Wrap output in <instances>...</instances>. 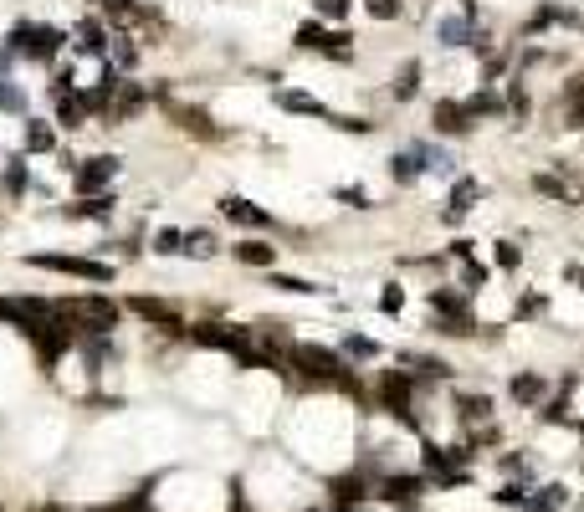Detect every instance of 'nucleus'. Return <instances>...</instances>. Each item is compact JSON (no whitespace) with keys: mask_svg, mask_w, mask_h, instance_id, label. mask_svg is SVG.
<instances>
[{"mask_svg":"<svg viewBox=\"0 0 584 512\" xmlns=\"http://www.w3.org/2000/svg\"><path fill=\"white\" fill-rule=\"evenodd\" d=\"M564 282H574V287H584V266H580V262H569V266H564Z\"/></svg>","mask_w":584,"mask_h":512,"instance_id":"nucleus-49","label":"nucleus"},{"mask_svg":"<svg viewBox=\"0 0 584 512\" xmlns=\"http://www.w3.org/2000/svg\"><path fill=\"white\" fill-rule=\"evenodd\" d=\"M390 180H395L400 190H410V184H420V180H426V164H420V154L410 149V143L390 154Z\"/></svg>","mask_w":584,"mask_h":512,"instance_id":"nucleus-26","label":"nucleus"},{"mask_svg":"<svg viewBox=\"0 0 584 512\" xmlns=\"http://www.w3.org/2000/svg\"><path fill=\"white\" fill-rule=\"evenodd\" d=\"M379 313H390V318L405 313V287L400 282H385V292H379Z\"/></svg>","mask_w":584,"mask_h":512,"instance_id":"nucleus-46","label":"nucleus"},{"mask_svg":"<svg viewBox=\"0 0 584 512\" xmlns=\"http://www.w3.org/2000/svg\"><path fill=\"white\" fill-rule=\"evenodd\" d=\"M528 184L539 190L543 200H559V205H574V200H580V195H574V190H569V184L559 180V175H548V169H539V175H533Z\"/></svg>","mask_w":584,"mask_h":512,"instance_id":"nucleus-35","label":"nucleus"},{"mask_svg":"<svg viewBox=\"0 0 584 512\" xmlns=\"http://www.w3.org/2000/svg\"><path fill=\"white\" fill-rule=\"evenodd\" d=\"M139 57H144V46H139V37H134V31H113V46H108V61H113L118 72H134V67H139Z\"/></svg>","mask_w":584,"mask_h":512,"instance_id":"nucleus-28","label":"nucleus"},{"mask_svg":"<svg viewBox=\"0 0 584 512\" xmlns=\"http://www.w3.org/2000/svg\"><path fill=\"white\" fill-rule=\"evenodd\" d=\"M0 159H5V154H0Z\"/></svg>","mask_w":584,"mask_h":512,"instance_id":"nucleus-53","label":"nucleus"},{"mask_svg":"<svg viewBox=\"0 0 584 512\" xmlns=\"http://www.w3.org/2000/svg\"><path fill=\"white\" fill-rule=\"evenodd\" d=\"M128 313H139L144 323H154L159 333H169V338H185V333H190L185 313H180V307H169L165 297H128Z\"/></svg>","mask_w":584,"mask_h":512,"instance_id":"nucleus-8","label":"nucleus"},{"mask_svg":"<svg viewBox=\"0 0 584 512\" xmlns=\"http://www.w3.org/2000/svg\"><path fill=\"white\" fill-rule=\"evenodd\" d=\"M328 128L354 134V139H369V134H375V118H359V113H328Z\"/></svg>","mask_w":584,"mask_h":512,"instance_id":"nucleus-40","label":"nucleus"},{"mask_svg":"<svg viewBox=\"0 0 584 512\" xmlns=\"http://www.w3.org/2000/svg\"><path fill=\"white\" fill-rule=\"evenodd\" d=\"M308 512H318V508H308Z\"/></svg>","mask_w":584,"mask_h":512,"instance_id":"nucleus-52","label":"nucleus"},{"mask_svg":"<svg viewBox=\"0 0 584 512\" xmlns=\"http://www.w3.org/2000/svg\"><path fill=\"white\" fill-rule=\"evenodd\" d=\"M426 303H431V313H436L431 328L446 333V338H466V333L477 328V318H472V297L457 292V287H431V297H426Z\"/></svg>","mask_w":584,"mask_h":512,"instance_id":"nucleus-4","label":"nucleus"},{"mask_svg":"<svg viewBox=\"0 0 584 512\" xmlns=\"http://www.w3.org/2000/svg\"><path fill=\"white\" fill-rule=\"evenodd\" d=\"M492 282V272H487V262H477V256H466V262H461V292H466V297H477L482 287Z\"/></svg>","mask_w":584,"mask_h":512,"instance_id":"nucleus-39","label":"nucleus"},{"mask_svg":"<svg viewBox=\"0 0 584 512\" xmlns=\"http://www.w3.org/2000/svg\"><path fill=\"white\" fill-rule=\"evenodd\" d=\"M277 108H282V113H297V118H323V123H328V113H334L323 98L303 93V87H277Z\"/></svg>","mask_w":584,"mask_h":512,"instance_id":"nucleus-15","label":"nucleus"},{"mask_svg":"<svg viewBox=\"0 0 584 512\" xmlns=\"http://www.w3.org/2000/svg\"><path fill=\"white\" fill-rule=\"evenodd\" d=\"M543 307H548V297H543V292H523L518 307H513V318H543Z\"/></svg>","mask_w":584,"mask_h":512,"instance_id":"nucleus-48","label":"nucleus"},{"mask_svg":"<svg viewBox=\"0 0 584 512\" xmlns=\"http://www.w3.org/2000/svg\"><path fill=\"white\" fill-rule=\"evenodd\" d=\"M118 169H124L118 154H87V159H77V169H72V190H77V195H103L108 184L118 180Z\"/></svg>","mask_w":584,"mask_h":512,"instance_id":"nucleus-6","label":"nucleus"},{"mask_svg":"<svg viewBox=\"0 0 584 512\" xmlns=\"http://www.w3.org/2000/svg\"><path fill=\"white\" fill-rule=\"evenodd\" d=\"M420 492H426V476H410V471H405V476H385V482H379V492L375 497H385V502H395V508H410V502H416Z\"/></svg>","mask_w":584,"mask_h":512,"instance_id":"nucleus-22","label":"nucleus"},{"mask_svg":"<svg viewBox=\"0 0 584 512\" xmlns=\"http://www.w3.org/2000/svg\"><path fill=\"white\" fill-rule=\"evenodd\" d=\"M482 200V184L472 180V175H457V180H451V210H461V215H466V210H472V205Z\"/></svg>","mask_w":584,"mask_h":512,"instance_id":"nucleus-37","label":"nucleus"},{"mask_svg":"<svg viewBox=\"0 0 584 512\" xmlns=\"http://www.w3.org/2000/svg\"><path fill=\"white\" fill-rule=\"evenodd\" d=\"M364 11H369V20H400L405 0H364Z\"/></svg>","mask_w":584,"mask_h":512,"instance_id":"nucleus-47","label":"nucleus"},{"mask_svg":"<svg viewBox=\"0 0 584 512\" xmlns=\"http://www.w3.org/2000/svg\"><path fill=\"white\" fill-rule=\"evenodd\" d=\"M215 210H221L231 225H241V231H277V215H272V210H262L256 200H247V195H221V200H215Z\"/></svg>","mask_w":584,"mask_h":512,"instance_id":"nucleus-9","label":"nucleus"},{"mask_svg":"<svg viewBox=\"0 0 584 512\" xmlns=\"http://www.w3.org/2000/svg\"><path fill=\"white\" fill-rule=\"evenodd\" d=\"M502 102H507V118H528L533 113V93H528V77H507V93H502Z\"/></svg>","mask_w":584,"mask_h":512,"instance_id":"nucleus-32","label":"nucleus"},{"mask_svg":"<svg viewBox=\"0 0 584 512\" xmlns=\"http://www.w3.org/2000/svg\"><path fill=\"white\" fill-rule=\"evenodd\" d=\"M108 46H113V26H108L98 11H87L77 26H72V52L87 61H108Z\"/></svg>","mask_w":584,"mask_h":512,"instance_id":"nucleus-7","label":"nucleus"},{"mask_svg":"<svg viewBox=\"0 0 584 512\" xmlns=\"http://www.w3.org/2000/svg\"><path fill=\"white\" fill-rule=\"evenodd\" d=\"M185 256H190V262H215V256H221V236L206 231V225L185 231Z\"/></svg>","mask_w":584,"mask_h":512,"instance_id":"nucleus-30","label":"nucleus"},{"mask_svg":"<svg viewBox=\"0 0 584 512\" xmlns=\"http://www.w3.org/2000/svg\"><path fill=\"white\" fill-rule=\"evenodd\" d=\"M466 113H472V118H507V102L498 98V87H492V82H482L477 93H472V98H466Z\"/></svg>","mask_w":584,"mask_h":512,"instance_id":"nucleus-27","label":"nucleus"},{"mask_svg":"<svg viewBox=\"0 0 584 512\" xmlns=\"http://www.w3.org/2000/svg\"><path fill=\"white\" fill-rule=\"evenodd\" d=\"M31 154H5V159H0V195H5V200H16L21 205L26 200V190H31Z\"/></svg>","mask_w":584,"mask_h":512,"instance_id":"nucleus-11","label":"nucleus"},{"mask_svg":"<svg viewBox=\"0 0 584 512\" xmlns=\"http://www.w3.org/2000/svg\"><path fill=\"white\" fill-rule=\"evenodd\" d=\"M149 98H154L149 87H139V82H128V77H124L118 98H113V113H108V128H118V123H128L134 113H144V108H149Z\"/></svg>","mask_w":584,"mask_h":512,"instance_id":"nucleus-17","label":"nucleus"},{"mask_svg":"<svg viewBox=\"0 0 584 512\" xmlns=\"http://www.w3.org/2000/svg\"><path fill=\"white\" fill-rule=\"evenodd\" d=\"M288 369L303 374V385H328V389H349L359 394V379L349 359L338 348H323V344H288Z\"/></svg>","mask_w":584,"mask_h":512,"instance_id":"nucleus-2","label":"nucleus"},{"mask_svg":"<svg viewBox=\"0 0 584 512\" xmlns=\"http://www.w3.org/2000/svg\"><path fill=\"white\" fill-rule=\"evenodd\" d=\"M457 410H461V420H492V400L487 394H457Z\"/></svg>","mask_w":584,"mask_h":512,"instance_id":"nucleus-42","label":"nucleus"},{"mask_svg":"<svg viewBox=\"0 0 584 512\" xmlns=\"http://www.w3.org/2000/svg\"><path fill=\"white\" fill-rule=\"evenodd\" d=\"M231 256L241 266H251V272H272V266H277V246H272L267 236H247V241L231 246Z\"/></svg>","mask_w":584,"mask_h":512,"instance_id":"nucleus-19","label":"nucleus"},{"mask_svg":"<svg viewBox=\"0 0 584 512\" xmlns=\"http://www.w3.org/2000/svg\"><path fill=\"white\" fill-rule=\"evenodd\" d=\"M528 497H533V482H528V476H523V482L513 476V482H507V487L498 492V502H502V508H523Z\"/></svg>","mask_w":584,"mask_h":512,"instance_id":"nucleus-43","label":"nucleus"},{"mask_svg":"<svg viewBox=\"0 0 584 512\" xmlns=\"http://www.w3.org/2000/svg\"><path fill=\"white\" fill-rule=\"evenodd\" d=\"M338 354H344V359H364V364H369V359H379L385 348H379L369 333H354V328H349V333L338 338Z\"/></svg>","mask_w":584,"mask_h":512,"instance_id":"nucleus-33","label":"nucleus"},{"mask_svg":"<svg viewBox=\"0 0 584 512\" xmlns=\"http://www.w3.org/2000/svg\"><path fill=\"white\" fill-rule=\"evenodd\" d=\"M313 16L328 20V26H344V20L354 16V0H313Z\"/></svg>","mask_w":584,"mask_h":512,"instance_id":"nucleus-41","label":"nucleus"},{"mask_svg":"<svg viewBox=\"0 0 584 512\" xmlns=\"http://www.w3.org/2000/svg\"><path fill=\"white\" fill-rule=\"evenodd\" d=\"M379 405L390 410L400 426L420 430V420H416V379H410L405 369H385V374H379Z\"/></svg>","mask_w":584,"mask_h":512,"instance_id":"nucleus-5","label":"nucleus"},{"mask_svg":"<svg viewBox=\"0 0 584 512\" xmlns=\"http://www.w3.org/2000/svg\"><path fill=\"white\" fill-rule=\"evenodd\" d=\"M0 46L11 52L16 61H31V67H57V57H62L67 46H72V31H62V26H52V20H11L5 26V37H0Z\"/></svg>","mask_w":584,"mask_h":512,"instance_id":"nucleus-1","label":"nucleus"},{"mask_svg":"<svg viewBox=\"0 0 584 512\" xmlns=\"http://www.w3.org/2000/svg\"><path fill=\"white\" fill-rule=\"evenodd\" d=\"M11 72H16V57H11V52L0 46V77H11Z\"/></svg>","mask_w":584,"mask_h":512,"instance_id":"nucleus-50","label":"nucleus"},{"mask_svg":"<svg viewBox=\"0 0 584 512\" xmlns=\"http://www.w3.org/2000/svg\"><path fill=\"white\" fill-rule=\"evenodd\" d=\"M564 497H569V492H564V482H548V487H533V497L523 502V512H559V508H564Z\"/></svg>","mask_w":584,"mask_h":512,"instance_id":"nucleus-36","label":"nucleus"},{"mask_svg":"<svg viewBox=\"0 0 584 512\" xmlns=\"http://www.w3.org/2000/svg\"><path fill=\"white\" fill-rule=\"evenodd\" d=\"M21 262L36 266V272H57V277H77V282H98V287H108L118 277L113 262H103V256H72V251H26Z\"/></svg>","mask_w":584,"mask_h":512,"instance_id":"nucleus-3","label":"nucleus"},{"mask_svg":"<svg viewBox=\"0 0 584 512\" xmlns=\"http://www.w3.org/2000/svg\"><path fill=\"white\" fill-rule=\"evenodd\" d=\"M46 102H52V123H57L62 134L87 128V108H83V93H77V87H72V93H46Z\"/></svg>","mask_w":584,"mask_h":512,"instance_id":"nucleus-13","label":"nucleus"},{"mask_svg":"<svg viewBox=\"0 0 584 512\" xmlns=\"http://www.w3.org/2000/svg\"><path fill=\"white\" fill-rule=\"evenodd\" d=\"M400 364H405V374H410L416 385L451 379V364H446V359H436V354H416V348H405V354H400Z\"/></svg>","mask_w":584,"mask_h":512,"instance_id":"nucleus-18","label":"nucleus"},{"mask_svg":"<svg viewBox=\"0 0 584 512\" xmlns=\"http://www.w3.org/2000/svg\"><path fill=\"white\" fill-rule=\"evenodd\" d=\"M21 143H26V154H57L62 149V128L52 118H21Z\"/></svg>","mask_w":584,"mask_h":512,"instance_id":"nucleus-12","label":"nucleus"},{"mask_svg":"<svg viewBox=\"0 0 584 512\" xmlns=\"http://www.w3.org/2000/svg\"><path fill=\"white\" fill-rule=\"evenodd\" d=\"M338 205H349V210H375V200H369V190H359V184H338L334 190Z\"/></svg>","mask_w":584,"mask_h":512,"instance_id":"nucleus-44","label":"nucleus"},{"mask_svg":"<svg viewBox=\"0 0 584 512\" xmlns=\"http://www.w3.org/2000/svg\"><path fill=\"white\" fill-rule=\"evenodd\" d=\"M507 394H513V405L539 410V405H543V394H548V385H543V374L523 369V374H513V379H507Z\"/></svg>","mask_w":584,"mask_h":512,"instance_id":"nucleus-23","label":"nucleus"},{"mask_svg":"<svg viewBox=\"0 0 584 512\" xmlns=\"http://www.w3.org/2000/svg\"><path fill=\"white\" fill-rule=\"evenodd\" d=\"M492 262H498L502 272H518V266H523V246L518 241H498V246H492Z\"/></svg>","mask_w":584,"mask_h":512,"instance_id":"nucleus-45","label":"nucleus"},{"mask_svg":"<svg viewBox=\"0 0 584 512\" xmlns=\"http://www.w3.org/2000/svg\"><path fill=\"white\" fill-rule=\"evenodd\" d=\"M543 26H580V11H574V5H554V0H548V5H539L533 16L523 20V37H539Z\"/></svg>","mask_w":584,"mask_h":512,"instance_id":"nucleus-24","label":"nucleus"},{"mask_svg":"<svg viewBox=\"0 0 584 512\" xmlns=\"http://www.w3.org/2000/svg\"><path fill=\"white\" fill-rule=\"evenodd\" d=\"M113 210H118V195L103 190V195H83V200H72L62 215H67V221H98V225H108V221H113Z\"/></svg>","mask_w":584,"mask_h":512,"instance_id":"nucleus-14","label":"nucleus"},{"mask_svg":"<svg viewBox=\"0 0 584 512\" xmlns=\"http://www.w3.org/2000/svg\"><path fill=\"white\" fill-rule=\"evenodd\" d=\"M472 37H477V16H466V11H457V16H441V20H436V46H446V52H457V46H472Z\"/></svg>","mask_w":584,"mask_h":512,"instance_id":"nucleus-16","label":"nucleus"},{"mask_svg":"<svg viewBox=\"0 0 584 512\" xmlns=\"http://www.w3.org/2000/svg\"><path fill=\"white\" fill-rule=\"evenodd\" d=\"M149 251H154V256H185V231H180V225H159V231L149 236Z\"/></svg>","mask_w":584,"mask_h":512,"instance_id":"nucleus-34","label":"nucleus"},{"mask_svg":"<svg viewBox=\"0 0 584 512\" xmlns=\"http://www.w3.org/2000/svg\"><path fill=\"white\" fill-rule=\"evenodd\" d=\"M431 128H436L441 139H466V134L477 128V118L466 113V98H441L436 108H431Z\"/></svg>","mask_w":584,"mask_h":512,"instance_id":"nucleus-10","label":"nucleus"},{"mask_svg":"<svg viewBox=\"0 0 584 512\" xmlns=\"http://www.w3.org/2000/svg\"><path fill=\"white\" fill-rule=\"evenodd\" d=\"M420 461H426L431 476H446V471H461L466 461H472V446H431V441H426Z\"/></svg>","mask_w":584,"mask_h":512,"instance_id":"nucleus-20","label":"nucleus"},{"mask_svg":"<svg viewBox=\"0 0 584 512\" xmlns=\"http://www.w3.org/2000/svg\"><path fill=\"white\" fill-rule=\"evenodd\" d=\"M559 113H564V128L584 134V77H569V87L559 93Z\"/></svg>","mask_w":584,"mask_h":512,"instance_id":"nucleus-29","label":"nucleus"},{"mask_svg":"<svg viewBox=\"0 0 584 512\" xmlns=\"http://www.w3.org/2000/svg\"><path fill=\"white\" fill-rule=\"evenodd\" d=\"M420 77H426V67L410 57V61H405V67L395 72V82H390V98H395V102H410V98L420 93Z\"/></svg>","mask_w":584,"mask_h":512,"instance_id":"nucleus-31","label":"nucleus"},{"mask_svg":"<svg viewBox=\"0 0 584 512\" xmlns=\"http://www.w3.org/2000/svg\"><path fill=\"white\" fill-rule=\"evenodd\" d=\"M410 149L420 154V164H426V175H441V180H457V159H451V149H446V143L410 139Z\"/></svg>","mask_w":584,"mask_h":512,"instance_id":"nucleus-21","label":"nucleus"},{"mask_svg":"<svg viewBox=\"0 0 584 512\" xmlns=\"http://www.w3.org/2000/svg\"><path fill=\"white\" fill-rule=\"evenodd\" d=\"M328 497H334V508H359V502L375 497V492L364 482V471H349V476H334V482H328Z\"/></svg>","mask_w":584,"mask_h":512,"instance_id":"nucleus-25","label":"nucleus"},{"mask_svg":"<svg viewBox=\"0 0 584 512\" xmlns=\"http://www.w3.org/2000/svg\"><path fill=\"white\" fill-rule=\"evenodd\" d=\"M5 87H11V77H0V102H5Z\"/></svg>","mask_w":584,"mask_h":512,"instance_id":"nucleus-51","label":"nucleus"},{"mask_svg":"<svg viewBox=\"0 0 584 512\" xmlns=\"http://www.w3.org/2000/svg\"><path fill=\"white\" fill-rule=\"evenodd\" d=\"M267 287H277V292H292V297H313V292H318V282H308V277H292V272H277V266L267 272Z\"/></svg>","mask_w":584,"mask_h":512,"instance_id":"nucleus-38","label":"nucleus"}]
</instances>
